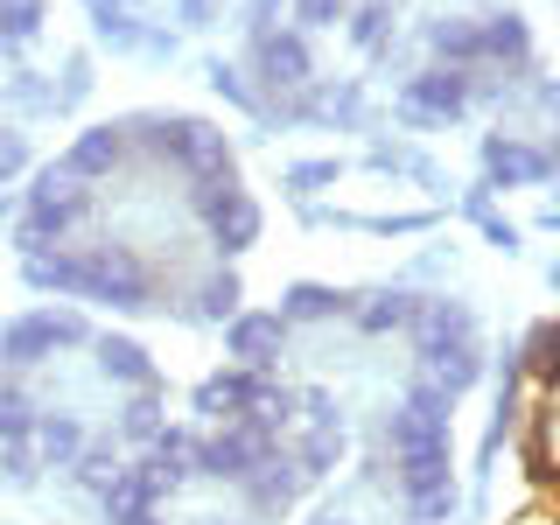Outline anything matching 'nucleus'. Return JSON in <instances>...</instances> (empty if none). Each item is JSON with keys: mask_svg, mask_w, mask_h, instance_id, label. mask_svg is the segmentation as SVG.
<instances>
[{"mask_svg": "<svg viewBox=\"0 0 560 525\" xmlns=\"http://www.w3.org/2000/svg\"><path fill=\"white\" fill-rule=\"evenodd\" d=\"M78 294H98L113 308H148V273L133 267V253L119 245H98V253H78Z\"/></svg>", "mask_w": 560, "mask_h": 525, "instance_id": "obj_1", "label": "nucleus"}, {"mask_svg": "<svg viewBox=\"0 0 560 525\" xmlns=\"http://www.w3.org/2000/svg\"><path fill=\"white\" fill-rule=\"evenodd\" d=\"M84 210H92V197H84V189H78V175H70V168H49L43 175V183H35V197H28V245H43L49 232H70V224H78L84 218Z\"/></svg>", "mask_w": 560, "mask_h": 525, "instance_id": "obj_2", "label": "nucleus"}, {"mask_svg": "<svg viewBox=\"0 0 560 525\" xmlns=\"http://www.w3.org/2000/svg\"><path fill=\"white\" fill-rule=\"evenodd\" d=\"M57 343H84L78 315H22V323L0 337V364H8V372H28V364H43Z\"/></svg>", "mask_w": 560, "mask_h": 525, "instance_id": "obj_3", "label": "nucleus"}, {"mask_svg": "<svg viewBox=\"0 0 560 525\" xmlns=\"http://www.w3.org/2000/svg\"><path fill=\"white\" fill-rule=\"evenodd\" d=\"M280 315H238L232 323V358H245V364H267L273 350H280Z\"/></svg>", "mask_w": 560, "mask_h": 525, "instance_id": "obj_4", "label": "nucleus"}, {"mask_svg": "<svg viewBox=\"0 0 560 525\" xmlns=\"http://www.w3.org/2000/svg\"><path fill=\"white\" fill-rule=\"evenodd\" d=\"M259 70H267L273 84H302L308 78V49L294 43V35H259Z\"/></svg>", "mask_w": 560, "mask_h": 525, "instance_id": "obj_5", "label": "nucleus"}, {"mask_svg": "<svg viewBox=\"0 0 560 525\" xmlns=\"http://www.w3.org/2000/svg\"><path fill=\"white\" fill-rule=\"evenodd\" d=\"M119 154H127V140H119L113 127H98V133H84L78 148H70V162H63V168H70V175L84 183V175H105V168L119 162Z\"/></svg>", "mask_w": 560, "mask_h": 525, "instance_id": "obj_6", "label": "nucleus"}, {"mask_svg": "<svg viewBox=\"0 0 560 525\" xmlns=\"http://www.w3.org/2000/svg\"><path fill=\"white\" fill-rule=\"evenodd\" d=\"M463 98H469V84L455 78V70H434V78L413 84L407 105H413V119H420V113H463Z\"/></svg>", "mask_w": 560, "mask_h": 525, "instance_id": "obj_7", "label": "nucleus"}, {"mask_svg": "<svg viewBox=\"0 0 560 525\" xmlns=\"http://www.w3.org/2000/svg\"><path fill=\"white\" fill-rule=\"evenodd\" d=\"M98 372H105V378H127V385H148V378H154V372H148V350L127 343V337H105V343H98Z\"/></svg>", "mask_w": 560, "mask_h": 525, "instance_id": "obj_8", "label": "nucleus"}, {"mask_svg": "<svg viewBox=\"0 0 560 525\" xmlns=\"http://www.w3.org/2000/svg\"><path fill=\"white\" fill-rule=\"evenodd\" d=\"M35 434V399L14 378H0V442H28Z\"/></svg>", "mask_w": 560, "mask_h": 525, "instance_id": "obj_9", "label": "nucleus"}, {"mask_svg": "<svg viewBox=\"0 0 560 525\" xmlns=\"http://www.w3.org/2000/svg\"><path fill=\"white\" fill-rule=\"evenodd\" d=\"M35 448L49 455V463H70V455L84 448V434H78V420L70 413H49V420H35Z\"/></svg>", "mask_w": 560, "mask_h": 525, "instance_id": "obj_10", "label": "nucleus"}, {"mask_svg": "<svg viewBox=\"0 0 560 525\" xmlns=\"http://www.w3.org/2000/svg\"><path fill=\"white\" fill-rule=\"evenodd\" d=\"M35 22H43V0H0V35H8V43L35 35Z\"/></svg>", "mask_w": 560, "mask_h": 525, "instance_id": "obj_11", "label": "nucleus"}, {"mask_svg": "<svg viewBox=\"0 0 560 525\" xmlns=\"http://www.w3.org/2000/svg\"><path fill=\"white\" fill-rule=\"evenodd\" d=\"M337 302H343V294H329V288H294L288 294V315H329Z\"/></svg>", "mask_w": 560, "mask_h": 525, "instance_id": "obj_12", "label": "nucleus"}, {"mask_svg": "<svg viewBox=\"0 0 560 525\" xmlns=\"http://www.w3.org/2000/svg\"><path fill=\"white\" fill-rule=\"evenodd\" d=\"M533 372L560 378V329H539V337H533Z\"/></svg>", "mask_w": 560, "mask_h": 525, "instance_id": "obj_13", "label": "nucleus"}, {"mask_svg": "<svg viewBox=\"0 0 560 525\" xmlns=\"http://www.w3.org/2000/svg\"><path fill=\"white\" fill-rule=\"evenodd\" d=\"M232 302H238V280L224 273V280H210V288H203V302H197V315H232Z\"/></svg>", "mask_w": 560, "mask_h": 525, "instance_id": "obj_14", "label": "nucleus"}, {"mask_svg": "<svg viewBox=\"0 0 560 525\" xmlns=\"http://www.w3.org/2000/svg\"><path fill=\"white\" fill-rule=\"evenodd\" d=\"M22 162H28V140L22 133H0V175H14Z\"/></svg>", "mask_w": 560, "mask_h": 525, "instance_id": "obj_15", "label": "nucleus"}, {"mask_svg": "<svg viewBox=\"0 0 560 525\" xmlns=\"http://www.w3.org/2000/svg\"><path fill=\"white\" fill-rule=\"evenodd\" d=\"M0 469H8V483H35V469H28L22 442H8V455H0Z\"/></svg>", "mask_w": 560, "mask_h": 525, "instance_id": "obj_16", "label": "nucleus"}, {"mask_svg": "<svg viewBox=\"0 0 560 525\" xmlns=\"http://www.w3.org/2000/svg\"><path fill=\"white\" fill-rule=\"evenodd\" d=\"M127 434H154V399H148V393L127 407Z\"/></svg>", "mask_w": 560, "mask_h": 525, "instance_id": "obj_17", "label": "nucleus"}, {"mask_svg": "<svg viewBox=\"0 0 560 525\" xmlns=\"http://www.w3.org/2000/svg\"><path fill=\"white\" fill-rule=\"evenodd\" d=\"M343 0H302V22H337Z\"/></svg>", "mask_w": 560, "mask_h": 525, "instance_id": "obj_18", "label": "nucleus"}, {"mask_svg": "<svg viewBox=\"0 0 560 525\" xmlns=\"http://www.w3.org/2000/svg\"><path fill=\"white\" fill-rule=\"evenodd\" d=\"M329 175H337V168H329V162H308V168H294V183L308 189V183H329Z\"/></svg>", "mask_w": 560, "mask_h": 525, "instance_id": "obj_19", "label": "nucleus"}, {"mask_svg": "<svg viewBox=\"0 0 560 525\" xmlns=\"http://www.w3.org/2000/svg\"><path fill=\"white\" fill-rule=\"evenodd\" d=\"M127 525H154V518H148V512H140V518H127Z\"/></svg>", "mask_w": 560, "mask_h": 525, "instance_id": "obj_20", "label": "nucleus"}]
</instances>
